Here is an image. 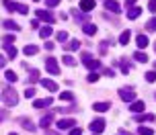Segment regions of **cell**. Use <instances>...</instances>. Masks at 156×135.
Wrapping results in <instances>:
<instances>
[{
    "label": "cell",
    "instance_id": "6da1fadb",
    "mask_svg": "<svg viewBox=\"0 0 156 135\" xmlns=\"http://www.w3.org/2000/svg\"><path fill=\"white\" fill-rule=\"evenodd\" d=\"M2 100H4L8 106L19 104V94L15 92V88H4V92H2Z\"/></svg>",
    "mask_w": 156,
    "mask_h": 135
},
{
    "label": "cell",
    "instance_id": "7a4b0ae2",
    "mask_svg": "<svg viewBox=\"0 0 156 135\" xmlns=\"http://www.w3.org/2000/svg\"><path fill=\"white\" fill-rule=\"evenodd\" d=\"M45 70L49 72V74H54V76H58L60 74V66H58V62H55V57H47L45 59Z\"/></svg>",
    "mask_w": 156,
    "mask_h": 135
},
{
    "label": "cell",
    "instance_id": "3957f363",
    "mask_svg": "<svg viewBox=\"0 0 156 135\" xmlns=\"http://www.w3.org/2000/svg\"><path fill=\"white\" fill-rule=\"evenodd\" d=\"M88 129H90V131H93L94 135L103 133V131H105V119H94V121H90Z\"/></svg>",
    "mask_w": 156,
    "mask_h": 135
},
{
    "label": "cell",
    "instance_id": "277c9868",
    "mask_svg": "<svg viewBox=\"0 0 156 135\" xmlns=\"http://www.w3.org/2000/svg\"><path fill=\"white\" fill-rule=\"evenodd\" d=\"M119 96L125 103H133L136 100V92H133L132 88H119Z\"/></svg>",
    "mask_w": 156,
    "mask_h": 135
},
{
    "label": "cell",
    "instance_id": "5b68a950",
    "mask_svg": "<svg viewBox=\"0 0 156 135\" xmlns=\"http://www.w3.org/2000/svg\"><path fill=\"white\" fill-rule=\"evenodd\" d=\"M82 62H84V66L90 72H94V70H99V68H101V62H99V59H93V57H82Z\"/></svg>",
    "mask_w": 156,
    "mask_h": 135
},
{
    "label": "cell",
    "instance_id": "8992f818",
    "mask_svg": "<svg viewBox=\"0 0 156 135\" xmlns=\"http://www.w3.org/2000/svg\"><path fill=\"white\" fill-rule=\"evenodd\" d=\"M144 109H146V104H144V100H133L132 104H129V111L132 113H144Z\"/></svg>",
    "mask_w": 156,
    "mask_h": 135
},
{
    "label": "cell",
    "instance_id": "52a82bcc",
    "mask_svg": "<svg viewBox=\"0 0 156 135\" xmlns=\"http://www.w3.org/2000/svg\"><path fill=\"white\" fill-rule=\"evenodd\" d=\"M74 125H76V121L74 119H62L58 121V129L62 131V129H74Z\"/></svg>",
    "mask_w": 156,
    "mask_h": 135
},
{
    "label": "cell",
    "instance_id": "ba28073f",
    "mask_svg": "<svg viewBox=\"0 0 156 135\" xmlns=\"http://www.w3.org/2000/svg\"><path fill=\"white\" fill-rule=\"evenodd\" d=\"M37 16L39 19H41V21H45V23H54L55 19H54V15H51V12H49V10H37Z\"/></svg>",
    "mask_w": 156,
    "mask_h": 135
},
{
    "label": "cell",
    "instance_id": "9c48e42d",
    "mask_svg": "<svg viewBox=\"0 0 156 135\" xmlns=\"http://www.w3.org/2000/svg\"><path fill=\"white\" fill-rule=\"evenodd\" d=\"M41 86L45 88V90H49V92H55V90H58V84H55L54 80H47V78L41 80Z\"/></svg>",
    "mask_w": 156,
    "mask_h": 135
},
{
    "label": "cell",
    "instance_id": "30bf717a",
    "mask_svg": "<svg viewBox=\"0 0 156 135\" xmlns=\"http://www.w3.org/2000/svg\"><path fill=\"white\" fill-rule=\"evenodd\" d=\"M39 35H41V39H47V37H51V35H54V29H51V25H45V27H41V29H39Z\"/></svg>",
    "mask_w": 156,
    "mask_h": 135
},
{
    "label": "cell",
    "instance_id": "8fae6325",
    "mask_svg": "<svg viewBox=\"0 0 156 135\" xmlns=\"http://www.w3.org/2000/svg\"><path fill=\"white\" fill-rule=\"evenodd\" d=\"M94 8V0H80V10L82 12H88Z\"/></svg>",
    "mask_w": 156,
    "mask_h": 135
},
{
    "label": "cell",
    "instance_id": "7c38bea8",
    "mask_svg": "<svg viewBox=\"0 0 156 135\" xmlns=\"http://www.w3.org/2000/svg\"><path fill=\"white\" fill-rule=\"evenodd\" d=\"M105 8L111 10V12H119V10H121L119 2H115V0H107V2H105Z\"/></svg>",
    "mask_w": 156,
    "mask_h": 135
},
{
    "label": "cell",
    "instance_id": "4fadbf2b",
    "mask_svg": "<svg viewBox=\"0 0 156 135\" xmlns=\"http://www.w3.org/2000/svg\"><path fill=\"white\" fill-rule=\"evenodd\" d=\"M51 103H54L51 98H45V100H43V98H37V100L33 103V106H35V109H45V106H49Z\"/></svg>",
    "mask_w": 156,
    "mask_h": 135
},
{
    "label": "cell",
    "instance_id": "5bb4252c",
    "mask_svg": "<svg viewBox=\"0 0 156 135\" xmlns=\"http://www.w3.org/2000/svg\"><path fill=\"white\" fill-rule=\"evenodd\" d=\"M156 117L154 115H152V113H146V115H136V117H133V121H136V123H144V121H154Z\"/></svg>",
    "mask_w": 156,
    "mask_h": 135
},
{
    "label": "cell",
    "instance_id": "9a60e30c",
    "mask_svg": "<svg viewBox=\"0 0 156 135\" xmlns=\"http://www.w3.org/2000/svg\"><path fill=\"white\" fill-rule=\"evenodd\" d=\"M51 121H54V115L49 113V115H45L43 119L39 121V127H41V129H47V127H49V125H51Z\"/></svg>",
    "mask_w": 156,
    "mask_h": 135
},
{
    "label": "cell",
    "instance_id": "2e32d148",
    "mask_svg": "<svg viewBox=\"0 0 156 135\" xmlns=\"http://www.w3.org/2000/svg\"><path fill=\"white\" fill-rule=\"evenodd\" d=\"M136 43H138V47H140V49H146V47H148V43H150V39L146 37V35H138Z\"/></svg>",
    "mask_w": 156,
    "mask_h": 135
},
{
    "label": "cell",
    "instance_id": "e0dca14e",
    "mask_svg": "<svg viewBox=\"0 0 156 135\" xmlns=\"http://www.w3.org/2000/svg\"><path fill=\"white\" fill-rule=\"evenodd\" d=\"M140 12H142V8L140 6H132V8H127V19H138L140 16Z\"/></svg>",
    "mask_w": 156,
    "mask_h": 135
},
{
    "label": "cell",
    "instance_id": "ac0fdd59",
    "mask_svg": "<svg viewBox=\"0 0 156 135\" xmlns=\"http://www.w3.org/2000/svg\"><path fill=\"white\" fill-rule=\"evenodd\" d=\"M93 109H94L97 113H107L111 106H109V103H94V104H93Z\"/></svg>",
    "mask_w": 156,
    "mask_h": 135
},
{
    "label": "cell",
    "instance_id": "d6986e66",
    "mask_svg": "<svg viewBox=\"0 0 156 135\" xmlns=\"http://www.w3.org/2000/svg\"><path fill=\"white\" fill-rule=\"evenodd\" d=\"M19 123H21V125H23V127L27 129V131H35V125H33V123H31L29 119H25V117H21V119H19Z\"/></svg>",
    "mask_w": 156,
    "mask_h": 135
},
{
    "label": "cell",
    "instance_id": "ffe728a7",
    "mask_svg": "<svg viewBox=\"0 0 156 135\" xmlns=\"http://www.w3.org/2000/svg\"><path fill=\"white\" fill-rule=\"evenodd\" d=\"M129 39H132V33H129V31H123V33H121V37H119V45H127V43H129Z\"/></svg>",
    "mask_w": 156,
    "mask_h": 135
},
{
    "label": "cell",
    "instance_id": "44dd1931",
    "mask_svg": "<svg viewBox=\"0 0 156 135\" xmlns=\"http://www.w3.org/2000/svg\"><path fill=\"white\" fill-rule=\"evenodd\" d=\"M82 31H84L86 35H94V33H97V25H93V23H86L84 27H82Z\"/></svg>",
    "mask_w": 156,
    "mask_h": 135
},
{
    "label": "cell",
    "instance_id": "7402d4cb",
    "mask_svg": "<svg viewBox=\"0 0 156 135\" xmlns=\"http://www.w3.org/2000/svg\"><path fill=\"white\" fill-rule=\"evenodd\" d=\"M4 27H6L8 31H21V27H19L15 21H4Z\"/></svg>",
    "mask_w": 156,
    "mask_h": 135
},
{
    "label": "cell",
    "instance_id": "603a6c76",
    "mask_svg": "<svg viewBox=\"0 0 156 135\" xmlns=\"http://www.w3.org/2000/svg\"><path fill=\"white\" fill-rule=\"evenodd\" d=\"M16 6H19V4H16V2H12V0H4V8H6L8 12H15Z\"/></svg>",
    "mask_w": 156,
    "mask_h": 135
},
{
    "label": "cell",
    "instance_id": "cb8c5ba5",
    "mask_svg": "<svg viewBox=\"0 0 156 135\" xmlns=\"http://www.w3.org/2000/svg\"><path fill=\"white\" fill-rule=\"evenodd\" d=\"M37 51H39L37 45H27V47H25V56H35Z\"/></svg>",
    "mask_w": 156,
    "mask_h": 135
},
{
    "label": "cell",
    "instance_id": "d4e9b609",
    "mask_svg": "<svg viewBox=\"0 0 156 135\" xmlns=\"http://www.w3.org/2000/svg\"><path fill=\"white\" fill-rule=\"evenodd\" d=\"M133 57H136V59H138V62H144V64H146V62H148V56H146V53H144V51H136V53H133Z\"/></svg>",
    "mask_w": 156,
    "mask_h": 135
},
{
    "label": "cell",
    "instance_id": "484cf974",
    "mask_svg": "<svg viewBox=\"0 0 156 135\" xmlns=\"http://www.w3.org/2000/svg\"><path fill=\"white\" fill-rule=\"evenodd\" d=\"M72 16H74L76 21H80V23H88V21H86V16L82 15V12H78V10H72Z\"/></svg>",
    "mask_w": 156,
    "mask_h": 135
},
{
    "label": "cell",
    "instance_id": "4316f807",
    "mask_svg": "<svg viewBox=\"0 0 156 135\" xmlns=\"http://www.w3.org/2000/svg\"><path fill=\"white\" fill-rule=\"evenodd\" d=\"M6 53H8V57H10V59H15L19 51H16V47H15V45H8V47H6Z\"/></svg>",
    "mask_w": 156,
    "mask_h": 135
},
{
    "label": "cell",
    "instance_id": "83f0119b",
    "mask_svg": "<svg viewBox=\"0 0 156 135\" xmlns=\"http://www.w3.org/2000/svg\"><path fill=\"white\" fill-rule=\"evenodd\" d=\"M37 80H39V72L37 70H31V72H29V84L37 82Z\"/></svg>",
    "mask_w": 156,
    "mask_h": 135
},
{
    "label": "cell",
    "instance_id": "f1b7e54d",
    "mask_svg": "<svg viewBox=\"0 0 156 135\" xmlns=\"http://www.w3.org/2000/svg\"><path fill=\"white\" fill-rule=\"evenodd\" d=\"M138 133L140 135H154V131L150 127H144V125H140V129H138Z\"/></svg>",
    "mask_w": 156,
    "mask_h": 135
},
{
    "label": "cell",
    "instance_id": "f546056e",
    "mask_svg": "<svg viewBox=\"0 0 156 135\" xmlns=\"http://www.w3.org/2000/svg\"><path fill=\"white\" fill-rule=\"evenodd\" d=\"M4 76H6V80H8V82H12V84H15L16 80H19V76H16L15 72H10V70H8L6 74H4Z\"/></svg>",
    "mask_w": 156,
    "mask_h": 135
},
{
    "label": "cell",
    "instance_id": "4dcf8cb0",
    "mask_svg": "<svg viewBox=\"0 0 156 135\" xmlns=\"http://www.w3.org/2000/svg\"><path fill=\"white\" fill-rule=\"evenodd\" d=\"M146 82H156V70H152V72H146Z\"/></svg>",
    "mask_w": 156,
    "mask_h": 135
},
{
    "label": "cell",
    "instance_id": "1f68e13d",
    "mask_svg": "<svg viewBox=\"0 0 156 135\" xmlns=\"http://www.w3.org/2000/svg\"><path fill=\"white\" fill-rule=\"evenodd\" d=\"M12 41H15V35H4V37H2V43H4V47H8Z\"/></svg>",
    "mask_w": 156,
    "mask_h": 135
},
{
    "label": "cell",
    "instance_id": "d6a6232c",
    "mask_svg": "<svg viewBox=\"0 0 156 135\" xmlns=\"http://www.w3.org/2000/svg\"><path fill=\"white\" fill-rule=\"evenodd\" d=\"M55 37H58L60 43H64V41L68 39V33H66V31H58V33H55Z\"/></svg>",
    "mask_w": 156,
    "mask_h": 135
},
{
    "label": "cell",
    "instance_id": "836d02e7",
    "mask_svg": "<svg viewBox=\"0 0 156 135\" xmlns=\"http://www.w3.org/2000/svg\"><path fill=\"white\" fill-rule=\"evenodd\" d=\"M60 98H62V100H74V94L66 90V92H62V94H60Z\"/></svg>",
    "mask_w": 156,
    "mask_h": 135
},
{
    "label": "cell",
    "instance_id": "e575fe53",
    "mask_svg": "<svg viewBox=\"0 0 156 135\" xmlns=\"http://www.w3.org/2000/svg\"><path fill=\"white\" fill-rule=\"evenodd\" d=\"M78 47H80V41H78V39H72L70 43H68V49H72V51H74V49H78Z\"/></svg>",
    "mask_w": 156,
    "mask_h": 135
},
{
    "label": "cell",
    "instance_id": "d590c367",
    "mask_svg": "<svg viewBox=\"0 0 156 135\" xmlns=\"http://www.w3.org/2000/svg\"><path fill=\"white\" fill-rule=\"evenodd\" d=\"M25 96H27V98H33V96H35V88L27 86V88H25Z\"/></svg>",
    "mask_w": 156,
    "mask_h": 135
},
{
    "label": "cell",
    "instance_id": "8d00e7d4",
    "mask_svg": "<svg viewBox=\"0 0 156 135\" xmlns=\"http://www.w3.org/2000/svg\"><path fill=\"white\" fill-rule=\"evenodd\" d=\"M64 64H66V66H74V64H76V59H74L72 56H64Z\"/></svg>",
    "mask_w": 156,
    "mask_h": 135
},
{
    "label": "cell",
    "instance_id": "74e56055",
    "mask_svg": "<svg viewBox=\"0 0 156 135\" xmlns=\"http://www.w3.org/2000/svg\"><path fill=\"white\" fill-rule=\"evenodd\" d=\"M121 70H123V74H129V70H132V64H129V62H121Z\"/></svg>",
    "mask_w": 156,
    "mask_h": 135
},
{
    "label": "cell",
    "instance_id": "f35d334b",
    "mask_svg": "<svg viewBox=\"0 0 156 135\" xmlns=\"http://www.w3.org/2000/svg\"><path fill=\"white\" fill-rule=\"evenodd\" d=\"M16 12H21V15H27V12H29V8L25 6V4H19V6H16Z\"/></svg>",
    "mask_w": 156,
    "mask_h": 135
},
{
    "label": "cell",
    "instance_id": "ab89813d",
    "mask_svg": "<svg viewBox=\"0 0 156 135\" xmlns=\"http://www.w3.org/2000/svg\"><path fill=\"white\" fill-rule=\"evenodd\" d=\"M146 27H148V31H154V29H156V19H150Z\"/></svg>",
    "mask_w": 156,
    "mask_h": 135
},
{
    "label": "cell",
    "instance_id": "60d3db41",
    "mask_svg": "<svg viewBox=\"0 0 156 135\" xmlns=\"http://www.w3.org/2000/svg\"><path fill=\"white\" fill-rule=\"evenodd\" d=\"M97 80H99V74L97 72H90L88 74V82H97Z\"/></svg>",
    "mask_w": 156,
    "mask_h": 135
},
{
    "label": "cell",
    "instance_id": "b9f144b4",
    "mask_svg": "<svg viewBox=\"0 0 156 135\" xmlns=\"http://www.w3.org/2000/svg\"><path fill=\"white\" fill-rule=\"evenodd\" d=\"M148 10L150 12H156V0H150L148 2Z\"/></svg>",
    "mask_w": 156,
    "mask_h": 135
},
{
    "label": "cell",
    "instance_id": "7bdbcfd3",
    "mask_svg": "<svg viewBox=\"0 0 156 135\" xmlns=\"http://www.w3.org/2000/svg\"><path fill=\"white\" fill-rule=\"evenodd\" d=\"M60 0H45V6H58Z\"/></svg>",
    "mask_w": 156,
    "mask_h": 135
},
{
    "label": "cell",
    "instance_id": "ee69618b",
    "mask_svg": "<svg viewBox=\"0 0 156 135\" xmlns=\"http://www.w3.org/2000/svg\"><path fill=\"white\" fill-rule=\"evenodd\" d=\"M70 135H82V131H80V127H74V129H70Z\"/></svg>",
    "mask_w": 156,
    "mask_h": 135
},
{
    "label": "cell",
    "instance_id": "f6af8a7d",
    "mask_svg": "<svg viewBox=\"0 0 156 135\" xmlns=\"http://www.w3.org/2000/svg\"><path fill=\"white\" fill-rule=\"evenodd\" d=\"M4 119H8V113L6 111H0V123H2Z\"/></svg>",
    "mask_w": 156,
    "mask_h": 135
},
{
    "label": "cell",
    "instance_id": "bcb514c9",
    "mask_svg": "<svg viewBox=\"0 0 156 135\" xmlns=\"http://www.w3.org/2000/svg\"><path fill=\"white\" fill-rule=\"evenodd\" d=\"M4 66H6V57L0 56V68H4Z\"/></svg>",
    "mask_w": 156,
    "mask_h": 135
},
{
    "label": "cell",
    "instance_id": "7dc6e473",
    "mask_svg": "<svg viewBox=\"0 0 156 135\" xmlns=\"http://www.w3.org/2000/svg\"><path fill=\"white\" fill-rule=\"evenodd\" d=\"M45 49H47V51H51V49H54V43H51V41H47V43H45Z\"/></svg>",
    "mask_w": 156,
    "mask_h": 135
},
{
    "label": "cell",
    "instance_id": "c3c4849f",
    "mask_svg": "<svg viewBox=\"0 0 156 135\" xmlns=\"http://www.w3.org/2000/svg\"><path fill=\"white\" fill-rule=\"evenodd\" d=\"M105 76H111V78H113V76H115V72L109 68V70H105Z\"/></svg>",
    "mask_w": 156,
    "mask_h": 135
},
{
    "label": "cell",
    "instance_id": "681fc988",
    "mask_svg": "<svg viewBox=\"0 0 156 135\" xmlns=\"http://www.w3.org/2000/svg\"><path fill=\"white\" fill-rule=\"evenodd\" d=\"M133 4H136V0H125V6H129V8H132Z\"/></svg>",
    "mask_w": 156,
    "mask_h": 135
},
{
    "label": "cell",
    "instance_id": "f907efd6",
    "mask_svg": "<svg viewBox=\"0 0 156 135\" xmlns=\"http://www.w3.org/2000/svg\"><path fill=\"white\" fill-rule=\"evenodd\" d=\"M45 135H58L55 131H45Z\"/></svg>",
    "mask_w": 156,
    "mask_h": 135
},
{
    "label": "cell",
    "instance_id": "816d5d0a",
    "mask_svg": "<svg viewBox=\"0 0 156 135\" xmlns=\"http://www.w3.org/2000/svg\"><path fill=\"white\" fill-rule=\"evenodd\" d=\"M123 135H132V133H123Z\"/></svg>",
    "mask_w": 156,
    "mask_h": 135
},
{
    "label": "cell",
    "instance_id": "f5cc1de1",
    "mask_svg": "<svg viewBox=\"0 0 156 135\" xmlns=\"http://www.w3.org/2000/svg\"><path fill=\"white\" fill-rule=\"evenodd\" d=\"M8 135H16V133H8Z\"/></svg>",
    "mask_w": 156,
    "mask_h": 135
},
{
    "label": "cell",
    "instance_id": "db71d44e",
    "mask_svg": "<svg viewBox=\"0 0 156 135\" xmlns=\"http://www.w3.org/2000/svg\"><path fill=\"white\" fill-rule=\"evenodd\" d=\"M154 49H156V43H154Z\"/></svg>",
    "mask_w": 156,
    "mask_h": 135
},
{
    "label": "cell",
    "instance_id": "11a10c76",
    "mask_svg": "<svg viewBox=\"0 0 156 135\" xmlns=\"http://www.w3.org/2000/svg\"><path fill=\"white\" fill-rule=\"evenodd\" d=\"M35 2H39V0H35Z\"/></svg>",
    "mask_w": 156,
    "mask_h": 135
},
{
    "label": "cell",
    "instance_id": "9f6ffc18",
    "mask_svg": "<svg viewBox=\"0 0 156 135\" xmlns=\"http://www.w3.org/2000/svg\"><path fill=\"white\" fill-rule=\"evenodd\" d=\"M154 68H156V66H154Z\"/></svg>",
    "mask_w": 156,
    "mask_h": 135
},
{
    "label": "cell",
    "instance_id": "6f0895ef",
    "mask_svg": "<svg viewBox=\"0 0 156 135\" xmlns=\"http://www.w3.org/2000/svg\"><path fill=\"white\" fill-rule=\"evenodd\" d=\"M93 135H94V133H93Z\"/></svg>",
    "mask_w": 156,
    "mask_h": 135
}]
</instances>
